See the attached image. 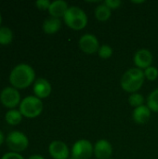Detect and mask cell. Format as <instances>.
I'll return each instance as SVG.
<instances>
[{
  "label": "cell",
  "instance_id": "1",
  "mask_svg": "<svg viewBox=\"0 0 158 159\" xmlns=\"http://www.w3.org/2000/svg\"><path fill=\"white\" fill-rule=\"evenodd\" d=\"M34 75V71L30 65L20 63L12 69L9 75V81L15 88L23 89L32 84Z\"/></svg>",
  "mask_w": 158,
  "mask_h": 159
},
{
  "label": "cell",
  "instance_id": "2",
  "mask_svg": "<svg viewBox=\"0 0 158 159\" xmlns=\"http://www.w3.org/2000/svg\"><path fill=\"white\" fill-rule=\"evenodd\" d=\"M144 72L139 68H131L128 70L121 78L122 89L129 93H136L144 83Z\"/></svg>",
  "mask_w": 158,
  "mask_h": 159
},
{
  "label": "cell",
  "instance_id": "3",
  "mask_svg": "<svg viewBox=\"0 0 158 159\" xmlns=\"http://www.w3.org/2000/svg\"><path fill=\"white\" fill-rule=\"evenodd\" d=\"M65 23L73 30L79 31L84 29L88 23V16L85 11L78 7H70L64 17Z\"/></svg>",
  "mask_w": 158,
  "mask_h": 159
},
{
  "label": "cell",
  "instance_id": "4",
  "mask_svg": "<svg viewBox=\"0 0 158 159\" xmlns=\"http://www.w3.org/2000/svg\"><path fill=\"white\" fill-rule=\"evenodd\" d=\"M42 110V101L34 96H28L24 98L20 104V112L26 117H35L41 114Z\"/></svg>",
  "mask_w": 158,
  "mask_h": 159
},
{
  "label": "cell",
  "instance_id": "5",
  "mask_svg": "<svg viewBox=\"0 0 158 159\" xmlns=\"http://www.w3.org/2000/svg\"><path fill=\"white\" fill-rule=\"evenodd\" d=\"M94 154V147L88 140L77 141L72 148V157L74 159H89Z\"/></svg>",
  "mask_w": 158,
  "mask_h": 159
},
{
  "label": "cell",
  "instance_id": "6",
  "mask_svg": "<svg viewBox=\"0 0 158 159\" xmlns=\"http://www.w3.org/2000/svg\"><path fill=\"white\" fill-rule=\"evenodd\" d=\"M7 146L15 151L20 152L27 148L28 146V138L20 131H12L7 137Z\"/></svg>",
  "mask_w": 158,
  "mask_h": 159
},
{
  "label": "cell",
  "instance_id": "7",
  "mask_svg": "<svg viewBox=\"0 0 158 159\" xmlns=\"http://www.w3.org/2000/svg\"><path fill=\"white\" fill-rule=\"evenodd\" d=\"M79 47L83 52L86 54H94L98 52L100 48V44L98 38L91 34H86L79 39Z\"/></svg>",
  "mask_w": 158,
  "mask_h": 159
},
{
  "label": "cell",
  "instance_id": "8",
  "mask_svg": "<svg viewBox=\"0 0 158 159\" xmlns=\"http://www.w3.org/2000/svg\"><path fill=\"white\" fill-rule=\"evenodd\" d=\"M20 92L12 87L5 88L0 93L1 102L7 107H15L20 102Z\"/></svg>",
  "mask_w": 158,
  "mask_h": 159
},
{
  "label": "cell",
  "instance_id": "9",
  "mask_svg": "<svg viewBox=\"0 0 158 159\" xmlns=\"http://www.w3.org/2000/svg\"><path fill=\"white\" fill-rule=\"evenodd\" d=\"M153 62V54L150 50L146 48L139 49L134 55V63L137 68L141 70H145L146 68L152 66Z\"/></svg>",
  "mask_w": 158,
  "mask_h": 159
},
{
  "label": "cell",
  "instance_id": "10",
  "mask_svg": "<svg viewBox=\"0 0 158 159\" xmlns=\"http://www.w3.org/2000/svg\"><path fill=\"white\" fill-rule=\"evenodd\" d=\"M48 152L54 159L69 158L68 146L61 141H53L48 147Z\"/></svg>",
  "mask_w": 158,
  "mask_h": 159
},
{
  "label": "cell",
  "instance_id": "11",
  "mask_svg": "<svg viewBox=\"0 0 158 159\" xmlns=\"http://www.w3.org/2000/svg\"><path fill=\"white\" fill-rule=\"evenodd\" d=\"M113 154L112 144L107 140H100L94 145V155L97 159L111 158Z\"/></svg>",
  "mask_w": 158,
  "mask_h": 159
},
{
  "label": "cell",
  "instance_id": "12",
  "mask_svg": "<svg viewBox=\"0 0 158 159\" xmlns=\"http://www.w3.org/2000/svg\"><path fill=\"white\" fill-rule=\"evenodd\" d=\"M34 92L39 99H44L51 93V85L45 78H38L34 85Z\"/></svg>",
  "mask_w": 158,
  "mask_h": 159
},
{
  "label": "cell",
  "instance_id": "13",
  "mask_svg": "<svg viewBox=\"0 0 158 159\" xmlns=\"http://www.w3.org/2000/svg\"><path fill=\"white\" fill-rule=\"evenodd\" d=\"M68 5L65 1L63 0H56L51 2L48 11L49 14L54 17V18H58L60 19L61 17H64L66 11L68 10Z\"/></svg>",
  "mask_w": 158,
  "mask_h": 159
},
{
  "label": "cell",
  "instance_id": "14",
  "mask_svg": "<svg viewBox=\"0 0 158 159\" xmlns=\"http://www.w3.org/2000/svg\"><path fill=\"white\" fill-rule=\"evenodd\" d=\"M150 116H151V110L148 108L147 105H144V104L140 107L135 108L132 114L133 120L137 124H144L148 122V120L150 119Z\"/></svg>",
  "mask_w": 158,
  "mask_h": 159
},
{
  "label": "cell",
  "instance_id": "15",
  "mask_svg": "<svg viewBox=\"0 0 158 159\" xmlns=\"http://www.w3.org/2000/svg\"><path fill=\"white\" fill-rule=\"evenodd\" d=\"M61 26V20L58 19V18L51 17V18L47 19L44 21V23H43V30H44L45 33L51 34L57 33L60 30Z\"/></svg>",
  "mask_w": 158,
  "mask_h": 159
},
{
  "label": "cell",
  "instance_id": "16",
  "mask_svg": "<svg viewBox=\"0 0 158 159\" xmlns=\"http://www.w3.org/2000/svg\"><path fill=\"white\" fill-rule=\"evenodd\" d=\"M112 10L104 4L99 5L95 9V17L99 21H106L110 19Z\"/></svg>",
  "mask_w": 158,
  "mask_h": 159
},
{
  "label": "cell",
  "instance_id": "17",
  "mask_svg": "<svg viewBox=\"0 0 158 159\" xmlns=\"http://www.w3.org/2000/svg\"><path fill=\"white\" fill-rule=\"evenodd\" d=\"M6 121L10 125H17L21 121V113L18 110H9L5 116Z\"/></svg>",
  "mask_w": 158,
  "mask_h": 159
},
{
  "label": "cell",
  "instance_id": "18",
  "mask_svg": "<svg viewBox=\"0 0 158 159\" xmlns=\"http://www.w3.org/2000/svg\"><path fill=\"white\" fill-rule=\"evenodd\" d=\"M147 106L151 111L158 113V89L149 94L147 98Z\"/></svg>",
  "mask_w": 158,
  "mask_h": 159
},
{
  "label": "cell",
  "instance_id": "19",
  "mask_svg": "<svg viewBox=\"0 0 158 159\" xmlns=\"http://www.w3.org/2000/svg\"><path fill=\"white\" fill-rule=\"evenodd\" d=\"M13 38L12 31L6 26L0 27V44L2 45H7L11 42Z\"/></svg>",
  "mask_w": 158,
  "mask_h": 159
},
{
  "label": "cell",
  "instance_id": "20",
  "mask_svg": "<svg viewBox=\"0 0 158 159\" xmlns=\"http://www.w3.org/2000/svg\"><path fill=\"white\" fill-rule=\"evenodd\" d=\"M129 104L134 107V108H137V107H140L142 105H143V102H144V98L142 94L140 93H132L129 97Z\"/></svg>",
  "mask_w": 158,
  "mask_h": 159
},
{
  "label": "cell",
  "instance_id": "21",
  "mask_svg": "<svg viewBox=\"0 0 158 159\" xmlns=\"http://www.w3.org/2000/svg\"><path fill=\"white\" fill-rule=\"evenodd\" d=\"M98 54L102 59H109L113 55V48L109 45H102L98 50Z\"/></svg>",
  "mask_w": 158,
  "mask_h": 159
},
{
  "label": "cell",
  "instance_id": "22",
  "mask_svg": "<svg viewBox=\"0 0 158 159\" xmlns=\"http://www.w3.org/2000/svg\"><path fill=\"white\" fill-rule=\"evenodd\" d=\"M143 72H144L145 78H147L150 81H154V80H156L158 77L157 68H156L154 66H150V67L146 68Z\"/></svg>",
  "mask_w": 158,
  "mask_h": 159
},
{
  "label": "cell",
  "instance_id": "23",
  "mask_svg": "<svg viewBox=\"0 0 158 159\" xmlns=\"http://www.w3.org/2000/svg\"><path fill=\"white\" fill-rule=\"evenodd\" d=\"M103 4L106 5L112 10V9H117L118 7H120V6L122 5V2L120 0H105Z\"/></svg>",
  "mask_w": 158,
  "mask_h": 159
},
{
  "label": "cell",
  "instance_id": "24",
  "mask_svg": "<svg viewBox=\"0 0 158 159\" xmlns=\"http://www.w3.org/2000/svg\"><path fill=\"white\" fill-rule=\"evenodd\" d=\"M35 4L40 9H48L51 2H49L48 0H37Z\"/></svg>",
  "mask_w": 158,
  "mask_h": 159
},
{
  "label": "cell",
  "instance_id": "25",
  "mask_svg": "<svg viewBox=\"0 0 158 159\" xmlns=\"http://www.w3.org/2000/svg\"><path fill=\"white\" fill-rule=\"evenodd\" d=\"M1 159H23V157H22L20 155L17 154V153L10 152V153L5 154V155L2 157V158Z\"/></svg>",
  "mask_w": 158,
  "mask_h": 159
},
{
  "label": "cell",
  "instance_id": "26",
  "mask_svg": "<svg viewBox=\"0 0 158 159\" xmlns=\"http://www.w3.org/2000/svg\"><path fill=\"white\" fill-rule=\"evenodd\" d=\"M28 159H45L43 157L39 156V155H34V156H31Z\"/></svg>",
  "mask_w": 158,
  "mask_h": 159
},
{
  "label": "cell",
  "instance_id": "27",
  "mask_svg": "<svg viewBox=\"0 0 158 159\" xmlns=\"http://www.w3.org/2000/svg\"><path fill=\"white\" fill-rule=\"evenodd\" d=\"M3 142H4V134H3V132L0 130V145L3 143Z\"/></svg>",
  "mask_w": 158,
  "mask_h": 159
},
{
  "label": "cell",
  "instance_id": "28",
  "mask_svg": "<svg viewBox=\"0 0 158 159\" xmlns=\"http://www.w3.org/2000/svg\"><path fill=\"white\" fill-rule=\"evenodd\" d=\"M143 2L144 1H132V3H134V4H142Z\"/></svg>",
  "mask_w": 158,
  "mask_h": 159
},
{
  "label": "cell",
  "instance_id": "29",
  "mask_svg": "<svg viewBox=\"0 0 158 159\" xmlns=\"http://www.w3.org/2000/svg\"><path fill=\"white\" fill-rule=\"evenodd\" d=\"M1 20H2V17H1V14H0V23H1Z\"/></svg>",
  "mask_w": 158,
  "mask_h": 159
},
{
  "label": "cell",
  "instance_id": "30",
  "mask_svg": "<svg viewBox=\"0 0 158 159\" xmlns=\"http://www.w3.org/2000/svg\"><path fill=\"white\" fill-rule=\"evenodd\" d=\"M68 159H74V157H69Z\"/></svg>",
  "mask_w": 158,
  "mask_h": 159
},
{
  "label": "cell",
  "instance_id": "31",
  "mask_svg": "<svg viewBox=\"0 0 158 159\" xmlns=\"http://www.w3.org/2000/svg\"><path fill=\"white\" fill-rule=\"evenodd\" d=\"M109 159H113V158H109Z\"/></svg>",
  "mask_w": 158,
  "mask_h": 159
}]
</instances>
